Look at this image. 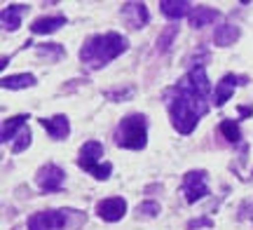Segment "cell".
I'll return each instance as SVG.
<instances>
[{
    "label": "cell",
    "instance_id": "cell-1",
    "mask_svg": "<svg viewBox=\"0 0 253 230\" xmlns=\"http://www.w3.org/2000/svg\"><path fill=\"white\" fill-rule=\"evenodd\" d=\"M129 49V40L125 36H120L115 31L103 33V36H91L80 49V59L84 66H89L91 71L108 66L113 59H118L120 54H125Z\"/></svg>",
    "mask_w": 253,
    "mask_h": 230
},
{
    "label": "cell",
    "instance_id": "cell-2",
    "mask_svg": "<svg viewBox=\"0 0 253 230\" xmlns=\"http://www.w3.org/2000/svg\"><path fill=\"white\" fill-rule=\"evenodd\" d=\"M176 94L169 103V115H171V122H173V129L178 132V134H192L195 127H197V122L202 115H207L209 106L207 101H202V99H192V96H185V94Z\"/></svg>",
    "mask_w": 253,
    "mask_h": 230
},
{
    "label": "cell",
    "instance_id": "cell-3",
    "mask_svg": "<svg viewBox=\"0 0 253 230\" xmlns=\"http://www.w3.org/2000/svg\"><path fill=\"white\" fill-rule=\"evenodd\" d=\"M115 143L129 150H143L148 143V120L141 113L126 115L115 129Z\"/></svg>",
    "mask_w": 253,
    "mask_h": 230
},
{
    "label": "cell",
    "instance_id": "cell-4",
    "mask_svg": "<svg viewBox=\"0 0 253 230\" xmlns=\"http://www.w3.org/2000/svg\"><path fill=\"white\" fill-rule=\"evenodd\" d=\"M173 92L207 101L209 92H211V83H209V78H207V71L202 66H195L188 75H183L181 80H178V85L173 87Z\"/></svg>",
    "mask_w": 253,
    "mask_h": 230
},
{
    "label": "cell",
    "instance_id": "cell-5",
    "mask_svg": "<svg viewBox=\"0 0 253 230\" xmlns=\"http://www.w3.org/2000/svg\"><path fill=\"white\" fill-rule=\"evenodd\" d=\"M207 172L204 169H192L183 176V195L190 204H195L197 200L209 195V184H207Z\"/></svg>",
    "mask_w": 253,
    "mask_h": 230
},
{
    "label": "cell",
    "instance_id": "cell-6",
    "mask_svg": "<svg viewBox=\"0 0 253 230\" xmlns=\"http://www.w3.org/2000/svg\"><path fill=\"white\" fill-rule=\"evenodd\" d=\"M63 181H66V172H63L59 165H54V162L42 165L36 174V184L42 193H54V190H59L63 185Z\"/></svg>",
    "mask_w": 253,
    "mask_h": 230
},
{
    "label": "cell",
    "instance_id": "cell-7",
    "mask_svg": "<svg viewBox=\"0 0 253 230\" xmlns=\"http://www.w3.org/2000/svg\"><path fill=\"white\" fill-rule=\"evenodd\" d=\"M66 226V214L63 212H38L28 219V230H61Z\"/></svg>",
    "mask_w": 253,
    "mask_h": 230
},
{
    "label": "cell",
    "instance_id": "cell-8",
    "mask_svg": "<svg viewBox=\"0 0 253 230\" xmlns=\"http://www.w3.org/2000/svg\"><path fill=\"white\" fill-rule=\"evenodd\" d=\"M126 214V200L125 197H106L96 204V216L108 223L120 221Z\"/></svg>",
    "mask_w": 253,
    "mask_h": 230
},
{
    "label": "cell",
    "instance_id": "cell-9",
    "mask_svg": "<svg viewBox=\"0 0 253 230\" xmlns=\"http://www.w3.org/2000/svg\"><path fill=\"white\" fill-rule=\"evenodd\" d=\"M122 17L126 19V24L131 28H141L148 24V7L143 2H125L122 5Z\"/></svg>",
    "mask_w": 253,
    "mask_h": 230
},
{
    "label": "cell",
    "instance_id": "cell-10",
    "mask_svg": "<svg viewBox=\"0 0 253 230\" xmlns=\"http://www.w3.org/2000/svg\"><path fill=\"white\" fill-rule=\"evenodd\" d=\"M101 155H103V146H101L99 141H84V146L80 148V160H78V165H80V169L89 172L94 165H99Z\"/></svg>",
    "mask_w": 253,
    "mask_h": 230
},
{
    "label": "cell",
    "instance_id": "cell-11",
    "mask_svg": "<svg viewBox=\"0 0 253 230\" xmlns=\"http://www.w3.org/2000/svg\"><path fill=\"white\" fill-rule=\"evenodd\" d=\"M40 125L47 129V134L56 141H61L71 134V125H68V118L66 115H54V118H42Z\"/></svg>",
    "mask_w": 253,
    "mask_h": 230
},
{
    "label": "cell",
    "instance_id": "cell-12",
    "mask_svg": "<svg viewBox=\"0 0 253 230\" xmlns=\"http://www.w3.org/2000/svg\"><path fill=\"white\" fill-rule=\"evenodd\" d=\"M237 83H246V78H239V75H225L220 83L216 85V94H213V103L216 106H223V103L235 94V87H237Z\"/></svg>",
    "mask_w": 253,
    "mask_h": 230
},
{
    "label": "cell",
    "instance_id": "cell-13",
    "mask_svg": "<svg viewBox=\"0 0 253 230\" xmlns=\"http://www.w3.org/2000/svg\"><path fill=\"white\" fill-rule=\"evenodd\" d=\"M218 17H220L218 9L207 7V5H199V7H192L188 21H190V26L192 28H204V26H209V24H213Z\"/></svg>",
    "mask_w": 253,
    "mask_h": 230
},
{
    "label": "cell",
    "instance_id": "cell-14",
    "mask_svg": "<svg viewBox=\"0 0 253 230\" xmlns=\"http://www.w3.org/2000/svg\"><path fill=\"white\" fill-rule=\"evenodd\" d=\"M28 9V5H7L0 14V21H2V28L14 33L19 26H21V14Z\"/></svg>",
    "mask_w": 253,
    "mask_h": 230
},
{
    "label": "cell",
    "instance_id": "cell-15",
    "mask_svg": "<svg viewBox=\"0 0 253 230\" xmlns=\"http://www.w3.org/2000/svg\"><path fill=\"white\" fill-rule=\"evenodd\" d=\"M61 26H66V17H61V14H59V17H40L31 24V31H33L36 36H47V33L59 31Z\"/></svg>",
    "mask_w": 253,
    "mask_h": 230
},
{
    "label": "cell",
    "instance_id": "cell-16",
    "mask_svg": "<svg viewBox=\"0 0 253 230\" xmlns=\"http://www.w3.org/2000/svg\"><path fill=\"white\" fill-rule=\"evenodd\" d=\"M160 9H162L164 17H169V19H181V17H185V14L190 17V12H192V5H190L188 0H162V2H160Z\"/></svg>",
    "mask_w": 253,
    "mask_h": 230
},
{
    "label": "cell",
    "instance_id": "cell-17",
    "mask_svg": "<svg viewBox=\"0 0 253 230\" xmlns=\"http://www.w3.org/2000/svg\"><path fill=\"white\" fill-rule=\"evenodd\" d=\"M239 28L232 26V24H223V26L216 28V33H213V43H216L218 47H230L232 43H235L237 38H239Z\"/></svg>",
    "mask_w": 253,
    "mask_h": 230
},
{
    "label": "cell",
    "instance_id": "cell-18",
    "mask_svg": "<svg viewBox=\"0 0 253 230\" xmlns=\"http://www.w3.org/2000/svg\"><path fill=\"white\" fill-rule=\"evenodd\" d=\"M38 80L36 75L31 73H19V75H5L2 80H0V85L5 87V90H24V87H33Z\"/></svg>",
    "mask_w": 253,
    "mask_h": 230
},
{
    "label": "cell",
    "instance_id": "cell-19",
    "mask_svg": "<svg viewBox=\"0 0 253 230\" xmlns=\"http://www.w3.org/2000/svg\"><path fill=\"white\" fill-rule=\"evenodd\" d=\"M24 122H28V115H14V118L5 120L2 122V132H0L2 143H9V138H14L17 129H24Z\"/></svg>",
    "mask_w": 253,
    "mask_h": 230
},
{
    "label": "cell",
    "instance_id": "cell-20",
    "mask_svg": "<svg viewBox=\"0 0 253 230\" xmlns=\"http://www.w3.org/2000/svg\"><path fill=\"white\" fill-rule=\"evenodd\" d=\"M220 132H223V137H225L227 141H232V143H237V141L242 138L239 125H237V122H232V120H223V122H220Z\"/></svg>",
    "mask_w": 253,
    "mask_h": 230
},
{
    "label": "cell",
    "instance_id": "cell-21",
    "mask_svg": "<svg viewBox=\"0 0 253 230\" xmlns=\"http://www.w3.org/2000/svg\"><path fill=\"white\" fill-rule=\"evenodd\" d=\"M38 54L47 56V59H61L63 56V47L56 45V43H45V45H38Z\"/></svg>",
    "mask_w": 253,
    "mask_h": 230
},
{
    "label": "cell",
    "instance_id": "cell-22",
    "mask_svg": "<svg viewBox=\"0 0 253 230\" xmlns=\"http://www.w3.org/2000/svg\"><path fill=\"white\" fill-rule=\"evenodd\" d=\"M176 33H178V26H167L164 28L162 36L157 38V49H160V52H167L169 45H171V40L176 38Z\"/></svg>",
    "mask_w": 253,
    "mask_h": 230
},
{
    "label": "cell",
    "instance_id": "cell-23",
    "mask_svg": "<svg viewBox=\"0 0 253 230\" xmlns=\"http://www.w3.org/2000/svg\"><path fill=\"white\" fill-rule=\"evenodd\" d=\"M89 174L94 176V179H99V181H106V179L113 174V165H110V162H99V165H94L89 169Z\"/></svg>",
    "mask_w": 253,
    "mask_h": 230
},
{
    "label": "cell",
    "instance_id": "cell-24",
    "mask_svg": "<svg viewBox=\"0 0 253 230\" xmlns=\"http://www.w3.org/2000/svg\"><path fill=\"white\" fill-rule=\"evenodd\" d=\"M31 146V129H21V134L17 137V143L12 146V153H24L26 148Z\"/></svg>",
    "mask_w": 253,
    "mask_h": 230
},
{
    "label": "cell",
    "instance_id": "cell-25",
    "mask_svg": "<svg viewBox=\"0 0 253 230\" xmlns=\"http://www.w3.org/2000/svg\"><path fill=\"white\" fill-rule=\"evenodd\" d=\"M136 212L141 214V216H157L160 214V204L155 202V200H148V202H141L136 207Z\"/></svg>",
    "mask_w": 253,
    "mask_h": 230
},
{
    "label": "cell",
    "instance_id": "cell-26",
    "mask_svg": "<svg viewBox=\"0 0 253 230\" xmlns=\"http://www.w3.org/2000/svg\"><path fill=\"white\" fill-rule=\"evenodd\" d=\"M211 221L209 219H197V221H190L188 223V230H195V228H209Z\"/></svg>",
    "mask_w": 253,
    "mask_h": 230
},
{
    "label": "cell",
    "instance_id": "cell-27",
    "mask_svg": "<svg viewBox=\"0 0 253 230\" xmlns=\"http://www.w3.org/2000/svg\"><path fill=\"white\" fill-rule=\"evenodd\" d=\"M249 212L253 214V202H246L244 207H242V209H239V216H242V219H244V216H246V214H249Z\"/></svg>",
    "mask_w": 253,
    "mask_h": 230
},
{
    "label": "cell",
    "instance_id": "cell-28",
    "mask_svg": "<svg viewBox=\"0 0 253 230\" xmlns=\"http://www.w3.org/2000/svg\"><path fill=\"white\" fill-rule=\"evenodd\" d=\"M239 113H242V118H246V115H251V108H239Z\"/></svg>",
    "mask_w": 253,
    "mask_h": 230
}]
</instances>
